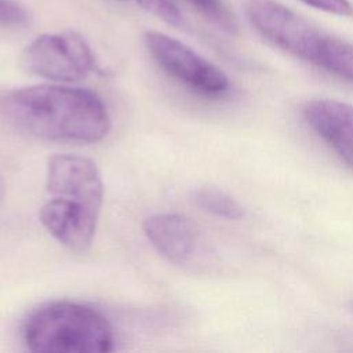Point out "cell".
I'll return each mask as SVG.
<instances>
[{"instance_id":"277c9868","label":"cell","mask_w":353,"mask_h":353,"mask_svg":"<svg viewBox=\"0 0 353 353\" xmlns=\"http://www.w3.org/2000/svg\"><path fill=\"white\" fill-rule=\"evenodd\" d=\"M245 12L268 41L296 58L316 62L325 33L307 19L274 0H248Z\"/></svg>"},{"instance_id":"5b68a950","label":"cell","mask_w":353,"mask_h":353,"mask_svg":"<svg viewBox=\"0 0 353 353\" xmlns=\"http://www.w3.org/2000/svg\"><path fill=\"white\" fill-rule=\"evenodd\" d=\"M145 44L156 63L172 79L189 88L205 94L221 95L230 88L229 77L182 41L165 33L149 30Z\"/></svg>"},{"instance_id":"9c48e42d","label":"cell","mask_w":353,"mask_h":353,"mask_svg":"<svg viewBox=\"0 0 353 353\" xmlns=\"http://www.w3.org/2000/svg\"><path fill=\"white\" fill-rule=\"evenodd\" d=\"M142 230L156 251L174 263L188 262L196 248V230L178 212H157L146 216Z\"/></svg>"},{"instance_id":"4fadbf2b","label":"cell","mask_w":353,"mask_h":353,"mask_svg":"<svg viewBox=\"0 0 353 353\" xmlns=\"http://www.w3.org/2000/svg\"><path fill=\"white\" fill-rule=\"evenodd\" d=\"M123 1H134L143 10L163 19L168 25L181 26L183 23L182 14L176 8V6L171 0H123Z\"/></svg>"},{"instance_id":"9a60e30c","label":"cell","mask_w":353,"mask_h":353,"mask_svg":"<svg viewBox=\"0 0 353 353\" xmlns=\"http://www.w3.org/2000/svg\"><path fill=\"white\" fill-rule=\"evenodd\" d=\"M302 3L328 12L334 15H341V17H350L353 15V6L349 0H301Z\"/></svg>"},{"instance_id":"8fae6325","label":"cell","mask_w":353,"mask_h":353,"mask_svg":"<svg viewBox=\"0 0 353 353\" xmlns=\"http://www.w3.org/2000/svg\"><path fill=\"white\" fill-rule=\"evenodd\" d=\"M192 200L200 210L218 218L237 221L245 215V208L234 197L218 188H199L193 190Z\"/></svg>"},{"instance_id":"3957f363","label":"cell","mask_w":353,"mask_h":353,"mask_svg":"<svg viewBox=\"0 0 353 353\" xmlns=\"http://www.w3.org/2000/svg\"><path fill=\"white\" fill-rule=\"evenodd\" d=\"M19 63L26 73L57 83L79 81L97 66L91 47L76 32L36 37L22 51Z\"/></svg>"},{"instance_id":"7a4b0ae2","label":"cell","mask_w":353,"mask_h":353,"mask_svg":"<svg viewBox=\"0 0 353 353\" xmlns=\"http://www.w3.org/2000/svg\"><path fill=\"white\" fill-rule=\"evenodd\" d=\"M29 350L43 353H108L114 331L97 309L77 302H52L34 310L23 325Z\"/></svg>"},{"instance_id":"2e32d148","label":"cell","mask_w":353,"mask_h":353,"mask_svg":"<svg viewBox=\"0 0 353 353\" xmlns=\"http://www.w3.org/2000/svg\"><path fill=\"white\" fill-rule=\"evenodd\" d=\"M4 182H3V178H1V175H0V200L3 199V196H4Z\"/></svg>"},{"instance_id":"6da1fadb","label":"cell","mask_w":353,"mask_h":353,"mask_svg":"<svg viewBox=\"0 0 353 353\" xmlns=\"http://www.w3.org/2000/svg\"><path fill=\"white\" fill-rule=\"evenodd\" d=\"M0 121L47 141L98 142L112 119L103 101L92 91L62 84H40L0 94Z\"/></svg>"},{"instance_id":"52a82bcc","label":"cell","mask_w":353,"mask_h":353,"mask_svg":"<svg viewBox=\"0 0 353 353\" xmlns=\"http://www.w3.org/2000/svg\"><path fill=\"white\" fill-rule=\"evenodd\" d=\"M99 212L87 205L57 197L43 204L39 218L46 230L54 236L61 244L73 251H85L95 236Z\"/></svg>"},{"instance_id":"7c38bea8","label":"cell","mask_w":353,"mask_h":353,"mask_svg":"<svg viewBox=\"0 0 353 353\" xmlns=\"http://www.w3.org/2000/svg\"><path fill=\"white\" fill-rule=\"evenodd\" d=\"M204 19L226 34L239 33V21L225 0H186Z\"/></svg>"},{"instance_id":"30bf717a","label":"cell","mask_w":353,"mask_h":353,"mask_svg":"<svg viewBox=\"0 0 353 353\" xmlns=\"http://www.w3.org/2000/svg\"><path fill=\"white\" fill-rule=\"evenodd\" d=\"M314 65L342 80L353 83V44L325 34Z\"/></svg>"},{"instance_id":"ba28073f","label":"cell","mask_w":353,"mask_h":353,"mask_svg":"<svg viewBox=\"0 0 353 353\" xmlns=\"http://www.w3.org/2000/svg\"><path fill=\"white\" fill-rule=\"evenodd\" d=\"M303 117L339 160L353 171V105L328 98L313 99L305 103Z\"/></svg>"},{"instance_id":"5bb4252c","label":"cell","mask_w":353,"mask_h":353,"mask_svg":"<svg viewBox=\"0 0 353 353\" xmlns=\"http://www.w3.org/2000/svg\"><path fill=\"white\" fill-rule=\"evenodd\" d=\"M29 22L28 11L12 0H0V25L23 26Z\"/></svg>"},{"instance_id":"8992f818","label":"cell","mask_w":353,"mask_h":353,"mask_svg":"<svg viewBox=\"0 0 353 353\" xmlns=\"http://www.w3.org/2000/svg\"><path fill=\"white\" fill-rule=\"evenodd\" d=\"M47 190L57 197L79 201L99 212L103 182L97 164L79 154H54L47 161Z\"/></svg>"}]
</instances>
